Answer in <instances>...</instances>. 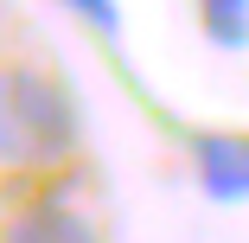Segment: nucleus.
Segmentation results:
<instances>
[{"label": "nucleus", "mask_w": 249, "mask_h": 243, "mask_svg": "<svg viewBox=\"0 0 249 243\" xmlns=\"http://www.w3.org/2000/svg\"><path fill=\"white\" fill-rule=\"evenodd\" d=\"M77 148V103L38 71H0V160L58 167Z\"/></svg>", "instance_id": "obj_1"}, {"label": "nucleus", "mask_w": 249, "mask_h": 243, "mask_svg": "<svg viewBox=\"0 0 249 243\" xmlns=\"http://www.w3.org/2000/svg\"><path fill=\"white\" fill-rule=\"evenodd\" d=\"M192 167H198V186H205L211 205H243L249 199V134H230V128L198 134Z\"/></svg>", "instance_id": "obj_2"}, {"label": "nucleus", "mask_w": 249, "mask_h": 243, "mask_svg": "<svg viewBox=\"0 0 249 243\" xmlns=\"http://www.w3.org/2000/svg\"><path fill=\"white\" fill-rule=\"evenodd\" d=\"M0 243H96V230H89L83 211H71V205H58V199H38V205H26V211L7 224Z\"/></svg>", "instance_id": "obj_3"}, {"label": "nucleus", "mask_w": 249, "mask_h": 243, "mask_svg": "<svg viewBox=\"0 0 249 243\" xmlns=\"http://www.w3.org/2000/svg\"><path fill=\"white\" fill-rule=\"evenodd\" d=\"M198 13H205V32L224 52H243L249 45V0H198Z\"/></svg>", "instance_id": "obj_4"}, {"label": "nucleus", "mask_w": 249, "mask_h": 243, "mask_svg": "<svg viewBox=\"0 0 249 243\" xmlns=\"http://www.w3.org/2000/svg\"><path fill=\"white\" fill-rule=\"evenodd\" d=\"M64 7L77 19H89L96 32H122V7H115V0H64Z\"/></svg>", "instance_id": "obj_5"}]
</instances>
